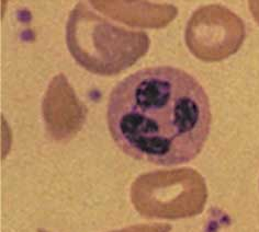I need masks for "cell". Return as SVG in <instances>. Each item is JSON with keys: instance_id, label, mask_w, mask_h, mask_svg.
<instances>
[{"instance_id": "cell-6", "label": "cell", "mask_w": 259, "mask_h": 232, "mask_svg": "<svg viewBox=\"0 0 259 232\" xmlns=\"http://www.w3.org/2000/svg\"><path fill=\"white\" fill-rule=\"evenodd\" d=\"M95 9L130 27L159 29L169 24L178 14L172 5L148 2H90Z\"/></svg>"}, {"instance_id": "cell-7", "label": "cell", "mask_w": 259, "mask_h": 232, "mask_svg": "<svg viewBox=\"0 0 259 232\" xmlns=\"http://www.w3.org/2000/svg\"><path fill=\"white\" fill-rule=\"evenodd\" d=\"M171 227L169 224H161V223H155V224H139V225H132V227L124 228L122 230H116L112 232H169ZM37 232H49L42 229H38Z\"/></svg>"}, {"instance_id": "cell-4", "label": "cell", "mask_w": 259, "mask_h": 232, "mask_svg": "<svg viewBox=\"0 0 259 232\" xmlns=\"http://www.w3.org/2000/svg\"><path fill=\"white\" fill-rule=\"evenodd\" d=\"M185 37L188 48L200 61L220 62L235 54L242 46L245 25L230 9L209 5L193 12Z\"/></svg>"}, {"instance_id": "cell-3", "label": "cell", "mask_w": 259, "mask_h": 232, "mask_svg": "<svg viewBox=\"0 0 259 232\" xmlns=\"http://www.w3.org/2000/svg\"><path fill=\"white\" fill-rule=\"evenodd\" d=\"M206 198L204 179L190 167L142 174L131 188L134 208L146 218L193 217L203 211Z\"/></svg>"}, {"instance_id": "cell-8", "label": "cell", "mask_w": 259, "mask_h": 232, "mask_svg": "<svg viewBox=\"0 0 259 232\" xmlns=\"http://www.w3.org/2000/svg\"><path fill=\"white\" fill-rule=\"evenodd\" d=\"M248 5L252 17H254L255 20L259 23V2H250Z\"/></svg>"}, {"instance_id": "cell-2", "label": "cell", "mask_w": 259, "mask_h": 232, "mask_svg": "<svg viewBox=\"0 0 259 232\" xmlns=\"http://www.w3.org/2000/svg\"><path fill=\"white\" fill-rule=\"evenodd\" d=\"M66 44L79 66L99 76H116L132 67L150 48L144 32L116 27L78 3L66 24Z\"/></svg>"}, {"instance_id": "cell-1", "label": "cell", "mask_w": 259, "mask_h": 232, "mask_svg": "<svg viewBox=\"0 0 259 232\" xmlns=\"http://www.w3.org/2000/svg\"><path fill=\"white\" fill-rule=\"evenodd\" d=\"M211 119L202 86L170 66L130 75L108 101V127L116 146L130 157L157 165L196 158L209 136Z\"/></svg>"}, {"instance_id": "cell-5", "label": "cell", "mask_w": 259, "mask_h": 232, "mask_svg": "<svg viewBox=\"0 0 259 232\" xmlns=\"http://www.w3.org/2000/svg\"><path fill=\"white\" fill-rule=\"evenodd\" d=\"M45 128L57 141L74 138L85 124L87 107L77 98L63 74L55 76L47 89L42 103Z\"/></svg>"}]
</instances>
